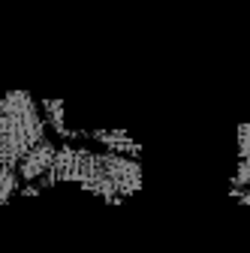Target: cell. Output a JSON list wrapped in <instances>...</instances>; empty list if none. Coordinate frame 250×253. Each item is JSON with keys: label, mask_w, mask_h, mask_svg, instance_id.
<instances>
[{"label": "cell", "mask_w": 250, "mask_h": 253, "mask_svg": "<svg viewBox=\"0 0 250 253\" xmlns=\"http://www.w3.org/2000/svg\"><path fill=\"white\" fill-rule=\"evenodd\" d=\"M54 151H57V148L51 145V139H48V136H42L40 142H34V145L24 151V157L18 160V178L34 181V178L45 175V172H48V166H51Z\"/></svg>", "instance_id": "3957f363"}, {"label": "cell", "mask_w": 250, "mask_h": 253, "mask_svg": "<svg viewBox=\"0 0 250 253\" xmlns=\"http://www.w3.org/2000/svg\"><path fill=\"white\" fill-rule=\"evenodd\" d=\"M45 175V184L79 181L87 193H97L106 202H124L142 187V166L136 160L121 154H90L82 148H57Z\"/></svg>", "instance_id": "6da1fadb"}, {"label": "cell", "mask_w": 250, "mask_h": 253, "mask_svg": "<svg viewBox=\"0 0 250 253\" xmlns=\"http://www.w3.org/2000/svg\"><path fill=\"white\" fill-rule=\"evenodd\" d=\"M241 202H250V193H244V199H241Z\"/></svg>", "instance_id": "ba28073f"}, {"label": "cell", "mask_w": 250, "mask_h": 253, "mask_svg": "<svg viewBox=\"0 0 250 253\" xmlns=\"http://www.w3.org/2000/svg\"><path fill=\"white\" fill-rule=\"evenodd\" d=\"M45 136V121L40 115V106L30 90H9L0 100V145L15 160L24 157V151Z\"/></svg>", "instance_id": "7a4b0ae2"}, {"label": "cell", "mask_w": 250, "mask_h": 253, "mask_svg": "<svg viewBox=\"0 0 250 253\" xmlns=\"http://www.w3.org/2000/svg\"><path fill=\"white\" fill-rule=\"evenodd\" d=\"M238 154H241V163L235 172V184L250 187V121L238 126Z\"/></svg>", "instance_id": "5b68a950"}, {"label": "cell", "mask_w": 250, "mask_h": 253, "mask_svg": "<svg viewBox=\"0 0 250 253\" xmlns=\"http://www.w3.org/2000/svg\"><path fill=\"white\" fill-rule=\"evenodd\" d=\"M15 187H18V166H15L12 157L6 154V148L0 145V205L12 199Z\"/></svg>", "instance_id": "277c9868"}, {"label": "cell", "mask_w": 250, "mask_h": 253, "mask_svg": "<svg viewBox=\"0 0 250 253\" xmlns=\"http://www.w3.org/2000/svg\"><path fill=\"white\" fill-rule=\"evenodd\" d=\"M45 115L60 136H70V130L64 126V100H45Z\"/></svg>", "instance_id": "52a82bcc"}, {"label": "cell", "mask_w": 250, "mask_h": 253, "mask_svg": "<svg viewBox=\"0 0 250 253\" xmlns=\"http://www.w3.org/2000/svg\"><path fill=\"white\" fill-rule=\"evenodd\" d=\"M93 139L109 145V151H130V154H139L142 148L124 133V130H93Z\"/></svg>", "instance_id": "8992f818"}]
</instances>
